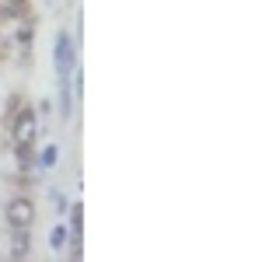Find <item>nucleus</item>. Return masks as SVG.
<instances>
[{"instance_id": "6e6552de", "label": "nucleus", "mask_w": 262, "mask_h": 262, "mask_svg": "<svg viewBox=\"0 0 262 262\" xmlns=\"http://www.w3.org/2000/svg\"><path fill=\"white\" fill-rule=\"evenodd\" d=\"M67 238H70L67 224H56V227H53V234H49V248H56V252H60L63 245H67Z\"/></svg>"}, {"instance_id": "0eeeda50", "label": "nucleus", "mask_w": 262, "mask_h": 262, "mask_svg": "<svg viewBox=\"0 0 262 262\" xmlns=\"http://www.w3.org/2000/svg\"><path fill=\"white\" fill-rule=\"evenodd\" d=\"M60 161V150H56V143H46V147H42V154H39V168H53V164Z\"/></svg>"}, {"instance_id": "7ed1b4c3", "label": "nucleus", "mask_w": 262, "mask_h": 262, "mask_svg": "<svg viewBox=\"0 0 262 262\" xmlns=\"http://www.w3.org/2000/svg\"><path fill=\"white\" fill-rule=\"evenodd\" d=\"M56 70H60V77H70L74 74V42L67 32L56 35Z\"/></svg>"}, {"instance_id": "9d476101", "label": "nucleus", "mask_w": 262, "mask_h": 262, "mask_svg": "<svg viewBox=\"0 0 262 262\" xmlns=\"http://www.w3.org/2000/svg\"><path fill=\"white\" fill-rule=\"evenodd\" d=\"M53 203H56L60 213H67V200H63V192H53Z\"/></svg>"}, {"instance_id": "f257e3e1", "label": "nucleus", "mask_w": 262, "mask_h": 262, "mask_svg": "<svg viewBox=\"0 0 262 262\" xmlns=\"http://www.w3.org/2000/svg\"><path fill=\"white\" fill-rule=\"evenodd\" d=\"M35 129H39V112L35 108H18V116H14V126H11V140L14 147H32L35 143Z\"/></svg>"}, {"instance_id": "39448f33", "label": "nucleus", "mask_w": 262, "mask_h": 262, "mask_svg": "<svg viewBox=\"0 0 262 262\" xmlns=\"http://www.w3.org/2000/svg\"><path fill=\"white\" fill-rule=\"evenodd\" d=\"M60 112L63 119H70V112H74V81L70 77H60Z\"/></svg>"}, {"instance_id": "9b49d317", "label": "nucleus", "mask_w": 262, "mask_h": 262, "mask_svg": "<svg viewBox=\"0 0 262 262\" xmlns=\"http://www.w3.org/2000/svg\"><path fill=\"white\" fill-rule=\"evenodd\" d=\"M21 7H25V0H7V14H18Z\"/></svg>"}, {"instance_id": "423d86ee", "label": "nucleus", "mask_w": 262, "mask_h": 262, "mask_svg": "<svg viewBox=\"0 0 262 262\" xmlns=\"http://www.w3.org/2000/svg\"><path fill=\"white\" fill-rule=\"evenodd\" d=\"M67 210H70V224H67V231L81 238V224H84V206H81V203H74V206H67Z\"/></svg>"}, {"instance_id": "1a4fd4ad", "label": "nucleus", "mask_w": 262, "mask_h": 262, "mask_svg": "<svg viewBox=\"0 0 262 262\" xmlns=\"http://www.w3.org/2000/svg\"><path fill=\"white\" fill-rule=\"evenodd\" d=\"M21 46H25V56H28V53H32V25L21 28Z\"/></svg>"}, {"instance_id": "20e7f679", "label": "nucleus", "mask_w": 262, "mask_h": 262, "mask_svg": "<svg viewBox=\"0 0 262 262\" xmlns=\"http://www.w3.org/2000/svg\"><path fill=\"white\" fill-rule=\"evenodd\" d=\"M7 255L14 262L32 255V227H11V252Z\"/></svg>"}, {"instance_id": "f03ea898", "label": "nucleus", "mask_w": 262, "mask_h": 262, "mask_svg": "<svg viewBox=\"0 0 262 262\" xmlns=\"http://www.w3.org/2000/svg\"><path fill=\"white\" fill-rule=\"evenodd\" d=\"M7 224L11 227H32L35 224V203L28 196H14L7 203Z\"/></svg>"}]
</instances>
